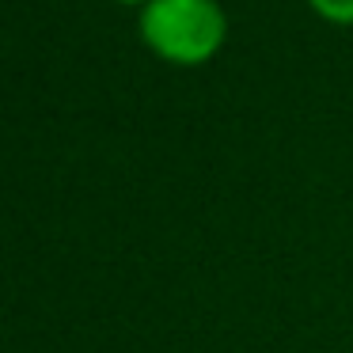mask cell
<instances>
[{
    "instance_id": "7a4b0ae2",
    "label": "cell",
    "mask_w": 353,
    "mask_h": 353,
    "mask_svg": "<svg viewBox=\"0 0 353 353\" xmlns=\"http://www.w3.org/2000/svg\"><path fill=\"white\" fill-rule=\"evenodd\" d=\"M319 19L334 27H353V0H304Z\"/></svg>"
},
{
    "instance_id": "6da1fadb",
    "label": "cell",
    "mask_w": 353,
    "mask_h": 353,
    "mask_svg": "<svg viewBox=\"0 0 353 353\" xmlns=\"http://www.w3.org/2000/svg\"><path fill=\"white\" fill-rule=\"evenodd\" d=\"M141 42L175 69L209 65L228 42L221 0H148L137 16Z\"/></svg>"
},
{
    "instance_id": "3957f363",
    "label": "cell",
    "mask_w": 353,
    "mask_h": 353,
    "mask_svg": "<svg viewBox=\"0 0 353 353\" xmlns=\"http://www.w3.org/2000/svg\"><path fill=\"white\" fill-rule=\"evenodd\" d=\"M114 4H130V8L137 4V8H141V4H148V0H114Z\"/></svg>"
}]
</instances>
